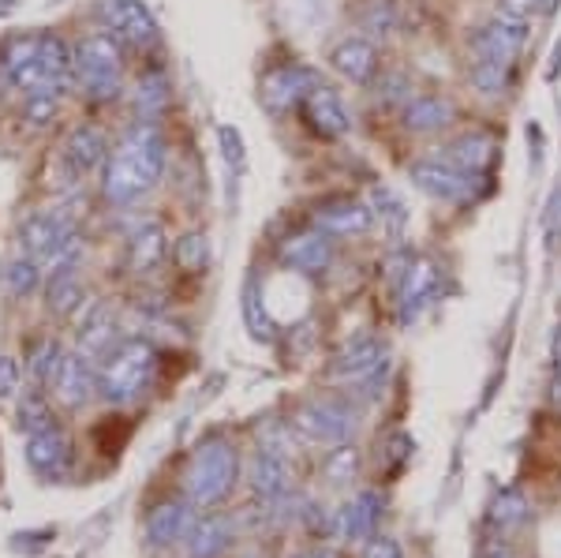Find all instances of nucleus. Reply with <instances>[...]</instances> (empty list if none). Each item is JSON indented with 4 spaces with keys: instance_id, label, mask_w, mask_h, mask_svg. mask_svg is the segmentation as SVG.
<instances>
[{
    "instance_id": "1",
    "label": "nucleus",
    "mask_w": 561,
    "mask_h": 558,
    "mask_svg": "<svg viewBox=\"0 0 561 558\" xmlns=\"http://www.w3.org/2000/svg\"><path fill=\"white\" fill-rule=\"evenodd\" d=\"M161 173H165V135L158 124L139 121L105 161L102 192L108 203L131 206L158 184Z\"/></svg>"
},
{
    "instance_id": "2",
    "label": "nucleus",
    "mask_w": 561,
    "mask_h": 558,
    "mask_svg": "<svg viewBox=\"0 0 561 558\" xmlns=\"http://www.w3.org/2000/svg\"><path fill=\"white\" fill-rule=\"evenodd\" d=\"M4 71L26 98L65 94L76 87V53L57 34H23L4 49Z\"/></svg>"
},
{
    "instance_id": "3",
    "label": "nucleus",
    "mask_w": 561,
    "mask_h": 558,
    "mask_svg": "<svg viewBox=\"0 0 561 558\" xmlns=\"http://www.w3.org/2000/svg\"><path fill=\"white\" fill-rule=\"evenodd\" d=\"M20 244L45 274L76 270L83 259V237H79L76 221L60 210H34L20 225Z\"/></svg>"
},
{
    "instance_id": "4",
    "label": "nucleus",
    "mask_w": 561,
    "mask_h": 558,
    "mask_svg": "<svg viewBox=\"0 0 561 558\" xmlns=\"http://www.w3.org/2000/svg\"><path fill=\"white\" fill-rule=\"evenodd\" d=\"M153 367H158V353H153L150 341H142V338L121 341V345H113L102 356V367H98V394H102L108 405L139 401L153 379Z\"/></svg>"
},
{
    "instance_id": "5",
    "label": "nucleus",
    "mask_w": 561,
    "mask_h": 558,
    "mask_svg": "<svg viewBox=\"0 0 561 558\" xmlns=\"http://www.w3.org/2000/svg\"><path fill=\"white\" fill-rule=\"evenodd\" d=\"M237 476H240L237 446L221 435L206 439V443L195 446L192 465H187V499H192V506L210 510L232 491Z\"/></svg>"
},
{
    "instance_id": "6",
    "label": "nucleus",
    "mask_w": 561,
    "mask_h": 558,
    "mask_svg": "<svg viewBox=\"0 0 561 558\" xmlns=\"http://www.w3.org/2000/svg\"><path fill=\"white\" fill-rule=\"evenodd\" d=\"M76 87L83 90L90 102H108L124 87V53L121 42L108 31L87 34L76 45Z\"/></svg>"
},
{
    "instance_id": "7",
    "label": "nucleus",
    "mask_w": 561,
    "mask_h": 558,
    "mask_svg": "<svg viewBox=\"0 0 561 558\" xmlns=\"http://www.w3.org/2000/svg\"><path fill=\"white\" fill-rule=\"evenodd\" d=\"M296 428H300L304 439L322 446H345L356 431V412L348 409L345 401H333V398H319V401H307L300 412H296Z\"/></svg>"
},
{
    "instance_id": "8",
    "label": "nucleus",
    "mask_w": 561,
    "mask_h": 558,
    "mask_svg": "<svg viewBox=\"0 0 561 558\" xmlns=\"http://www.w3.org/2000/svg\"><path fill=\"white\" fill-rule=\"evenodd\" d=\"M524 42H528V15L497 12L472 34V53L479 60H502L513 65L520 57Z\"/></svg>"
},
{
    "instance_id": "9",
    "label": "nucleus",
    "mask_w": 561,
    "mask_h": 558,
    "mask_svg": "<svg viewBox=\"0 0 561 558\" xmlns=\"http://www.w3.org/2000/svg\"><path fill=\"white\" fill-rule=\"evenodd\" d=\"M409 180L423 195L442 200V203L472 200V192H476V176L457 166H449L446 158H415L409 166Z\"/></svg>"
},
{
    "instance_id": "10",
    "label": "nucleus",
    "mask_w": 561,
    "mask_h": 558,
    "mask_svg": "<svg viewBox=\"0 0 561 558\" xmlns=\"http://www.w3.org/2000/svg\"><path fill=\"white\" fill-rule=\"evenodd\" d=\"M102 20L116 42H128L131 49H153L158 45V23L142 0H105Z\"/></svg>"
},
{
    "instance_id": "11",
    "label": "nucleus",
    "mask_w": 561,
    "mask_h": 558,
    "mask_svg": "<svg viewBox=\"0 0 561 558\" xmlns=\"http://www.w3.org/2000/svg\"><path fill=\"white\" fill-rule=\"evenodd\" d=\"M314 87V76L307 68H296V65H280V68H270L259 83V98L270 113H285L293 110L296 102H304Z\"/></svg>"
},
{
    "instance_id": "12",
    "label": "nucleus",
    "mask_w": 561,
    "mask_h": 558,
    "mask_svg": "<svg viewBox=\"0 0 561 558\" xmlns=\"http://www.w3.org/2000/svg\"><path fill=\"white\" fill-rule=\"evenodd\" d=\"M49 390L65 409H83L98 390V372L90 367V360L83 353H65L57 375H53V383H49Z\"/></svg>"
},
{
    "instance_id": "13",
    "label": "nucleus",
    "mask_w": 561,
    "mask_h": 558,
    "mask_svg": "<svg viewBox=\"0 0 561 558\" xmlns=\"http://www.w3.org/2000/svg\"><path fill=\"white\" fill-rule=\"evenodd\" d=\"M386 372V345L375 334H356L333 360V375L348 383H367Z\"/></svg>"
},
{
    "instance_id": "14",
    "label": "nucleus",
    "mask_w": 561,
    "mask_h": 558,
    "mask_svg": "<svg viewBox=\"0 0 561 558\" xmlns=\"http://www.w3.org/2000/svg\"><path fill=\"white\" fill-rule=\"evenodd\" d=\"M304 113H307V121H311V128L325 135V139H341V135H348L352 128L345 102H341V94L333 87L314 83L311 94L304 98Z\"/></svg>"
},
{
    "instance_id": "15",
    "label": "nucleus",
    "mask_w": 561,
    "mask_h": 558,
    "mask_svg": "<svg viewBox=\"0 0 561 558\" xmlns=\"http://www.w3.org/2000/svg\"><path fill=\"white\" fill-rule=\"evenodd\" d=\"M280 259L293 270H300V274H322L333 263V237L322 229L296 232V237H288L280 244Z\"/></svg>"
},
{
    "instance_id": "16",
    "label": "nucleus",
    "mask_w": 561,
    "mask_h": 558,
    "mask_svg": "<svg viewBox=\"0 0 561 558\" xmlns=\"http://www.w3.org/2000/svg\"><path fill=\"white\" fill-rule=\"evenodd\" d=\"M314 229L330 237H364L370 229V206L359 200H330L314 210Z\"/></svg>"
},
{
    "instance_id": "17",
    "label": "nucleus",
    "mask_w": 561,
    "mask_h": 558,
    "mask_svg": "<svg viewBox=\"0 0 561 558\" xmlns=\"http://www.w3.org/2000/svg\"><path fill=\"white\" fill-rule=\"evenodd\" d=\"M65 161L71 166L76 176H87L94 169H102L108 161V143L105 135L94 128V124H76L65 139Z\"/></svg>"
},
{
    "instance_id": "18",
    "label": "nucleus",
    "mask_w": 561,
    "mask_h": 558,
    "mask_svg": "<svg viewBox=\"0 0 561 558\" xmlns=\"http://www.w3.org/2000/svg\"><path fill=\"white\" fill-rule=\"evenodd\" d=\"M438 282H442V270L434 266L431 259H415V263H409V274H404V285H401V322L404 327H409L415 315L434 300Z\"/></svg>"
},
{
    "instance_id": "19",
    "label": "nucleus",
    "mask_w": 561,
    "mask_h": 558,
    "mask_svg": "<svg viewBox=\"0 0 561 558\" xmlns=\"http://www.w3.org/2000/svg\"><path fill=\"white\" fill-rule=\"evenodd\" d=\"M26 462L42 476H60L71 462V443L60 428H45L38 435H26Z\"/></svg>"
},
{
    "instance_id": "20",
    "label": "nucleus",
    "mask_w": 561,
    "mask_h": 558,
    "mask_svg": "<svg viewBox=\"0 0 561 558\" xmlns=\"http://www.w3.org/2000/svg\"><path fill=\"white\" fill-rule=\"evenodd\" d=\"M251 483H255V491L262 499H280V494L288 491V483H293V462H288V454L274 443H262L259 457H255V472H251Z\"/></svg>"
},
{
    "instance_id": "21",
    "label": "nucleus",
    "mask_w": 561,
    "mask_h": 558,
    "mask_svg": "<svg viewBox=\"0 0 561 558\" xmlns=\"http://www.w3.org/2000/svg\"><path fill=\"white\" fill-rule=\"evenodd\" d=\"M330 65L337 76H345L348 83H370L378 71V49L367 38H345L341 45H333L330 53Z\"/></svg>"
},
{
    "instance_id": "22",
    "label": "nucleus",
    "mask_w": 561,
    "mask_h": 558,
    "mask_svg": "<svg viewBox=\"0 0 561 558\" xmlns=\"http://www.w3.org/2000/svg\"><path fill=\"white\" fill-rule=\"evenodd\" d=\"M454 116H457V105L442 94H415L404 102V128L415 135H431V132L449 128Z\"/></svg>"
},
{
    "instance_id": "23",
    "label": "nucleus",
    "mask_w": 561,
    "mask_h": 558,
    "mask_svg": "<svg viewBox=\"0 0 561 558\" xmlns=\"http://www.w3.org/2000/svg\"><path fill=\"white\" fill-rule=\"evenodd\" d=\"M79 353L87 360H102L108 349H113V334H116V319L113 311H108V304L94 300L90 308L83 311V319H79Z\"/></svg>"
},
{
    "instance_id": "24",
    "label": "nucleus",
    "mask_w": 561,
    "mask_h": 558,
    "mask_svg": "<svg viewBox=\"0 0 561 558\" xmlns=\"http://www.w3.org/2000/svg\"><path fill=\"white\" fill-rule=\"evenodd\" d=\"M192 528H195V517L187 502H161V506H153V514L147 521V536L153 547L180 544V539H187Z\"/></svg>"
},
{
    "instance_id": "25",
    "label": "nucleus",
    "mask_w": 561,
    "mask_h": 558,
    "mask_svg": "<svg viewBox=\"0 0 561 558\" xmlns=\"http://www.w3.org/2000/svg\"><path fill=\"white\" fill-rule=\"evenodd\" d=\"M446 161L457 169H465V173H472V176L486 173L491 161H494V139L483 132H465L460 139H454L446 147Z\"/></svg>"
},
{
    "instance_id": "26",
    "label": "nucleus",
    "mask_w": 561,
    "mask_h": 558,
    "mask_svg": "<svg viewBox=\"0 0 561 558\" xmlns=\"http://www.w3.org/2000/svg\"><path fill=\"white\" fill-rule=\"evenodd\" d=\"M378 514H382V499L375 491H364L348 502L345 510L337 514V528L345 539H370L375 536V525H378Z\"/></svg>"
},
{
    "instance_id": "27",
    "label": "nucleus",
    "mask_w": 561,
    "mask_h": 558,
    "mask_svg": "<svg viewBox=\"0 0 561 558\" xmlns=\"http://www.w3.org/2000/svg\"><path fill=\"white\" fill-rule=\"evenodd\" d=\"M165 229L158 221H147L142 229H135L131 237V270L135 274H150V270L161 266L165 259Z\"/></svg>"
},
{
    "instance_id": "28",
    "label": "nucleus",
    "mask_w": 561,
    "mask_h": 558,
    "mask_svg": "<svg viewBox=\"0 0 561 558\" xmlns=\"http://www.w3.org/2000/svg\"><path fill=\"white\" fill-rule=\"evenodd\" d=\"M229 525L221 517H206V521H195V528L187 533V558H217L229 547Z\"/></svg>"
},
{
    "instance_id": "29",
    "label": "nucleus",
    "mask_w": 561,
    "mask_h": 558,
    "mask_svg": "<svg viewBox=\"0 0 561 558\" xmlns=\"http://www.w3.org/2000/svg\"><path fill=\"white\" fill-rule=\"evenodd\" d=\"M49 308L57 315H76L83 308V282L76 277V270H60L49 277Z\"/></svg>"
},
{
    "instance_id": "30",
    "label": "nucleus",
    "mask_w": 561,
    "mask_h": 558,
    "mask_svg": "<svg viewBox=\"0 0 561 558\" xmlns=\"http://www.w3.org/2000/svg\"><path fill=\"white\" fill-rule=\"evenodd\" d=\"M0 277H4V289L12 296H31L42 282V266L34 263L31 255L26 259L20 255V259H8V263L0 266Z\"/></svg>"
},
{
    "instance_id": "31",
    "label": "nucleus",
    "mask_w": 561,
    "mask_h": 558,
    "mask_svg": "<svg viewBox=\"0 0 561 558\" xmlns=\"http://www.w3.org/2000/svg\"><path fill=\"white\" fill-rule=\"evenodd\" d=\"M510 68L513 65H502V60H472V68H468V79H472V87L479 94H505V87H510Z\"/></svg>"
},
{
    "instance_id": "32",
    "label": "nucleus",
    "mask_w": 561,
    "mask_h": 558,
    "mask_svg": "<svg viewBox=\"0 0 561 558\" xmlns=\"http://www.w3.org/2000/svg\"><path fill=\"white\" fill-rule=\"evenodd\" d=\"M15 420H20V431H26V435H38V431L53 428L49 401L38 390H26L20 398V409H15Z\"/></svg>"
},
{
    "instance_id": "33",
    "label": "nucleus",
    "mask_w": 561,
    "mask_h": 558,
    "mask_svg": "<svg viewBox=\"0 0 561 558\" xmlns=\"http://www.w3.org/2000/svg\"><path fill=\"white\" fill-rule=\"evenodd\" d=\"M60 360H65V349H60L57 341H53V338L38 341V345H34V353H31L34 379H38L42 386H49L53 375H57V367H60Z\"/></svg>"
},
{
    "instance_id": "34",
    "label": "nucleus",
    "mask_w": 561,
    "mask_h": 558,
    "mask_svg": "<svg viewBox=\"0 0 561 558\" xmlns=\"http://www.w3.org/2000/svg\"><path fill=\"white\" fill-rule=\"evenodd\" d=\"M370 206H375V214L389 225V232H401L404 221H409V214H404V203L397 200L389 187H375L370 192Z\"/></svg>"
},
{
    "instance_id": "35",
    "label": "nucleus",
    "mask_w": 561,
    "mask_h": 558,
    "mask_svg": "<svg viewBox=\"0 0 561 558\" xmlns=\"http://www.w3.org/2000/svg\"><path fill=\"white\" fill-rule=\"evenodd\" d=\"M524 517H528V502H524L517 491H505L491 510V521L497 528H517Z\"/></svg>"
},
{
    "instance_id": "36",
    "label": "nucleus",
    "mask_w": 561,
    "mask_h": 558,
    "mask_svg": "<svg viewBox=\"0 0 561 558\" xmlns=\"http://www.w3.org/2000/svg\"><path fill=\"white\" fill-rule=\"evenodd\" d=\"M165 98H169L165 79H161V76L142 79V83H139V113H142V121H150V116L158 113V110H165Z\"/></svg>"
},
{
    "instance_id": "37",
    "label": "nucleus",
    "mask_w": 561,
    "mask_h": 558,
    "mask_svg": "<svg viewBox=\"0 0 561 558\" xmlns=\"http://www.w3.org/2000/svg\"><path fill=\"white\" fill-rule=\"evenodd\" d=\"M206 237H198V232H192V237H184L176 244V263L184 270H203L206 266Z\"/></svg>"
},
{
    "instance_id": "38",
    "label": "nucleus",
    "mask_w": 561,
    "mask_h": 558,
    "mask_svg": "<svg viewBox=\"0 0 561 558\" xmlns=\"http://www.w3.org/2000/svg\"><path fill=\"white\" fill-rule=\"evenodd\" d=\"M397 23V12H393V0H370L367 15H364V26L370 34H389Z\"/></svg>"
},
{
    "instance_id": "39",
    "label": "nucleus",
    "mask_w": 561,
    "mask_h": 558,
    "mask_svg": "<svg viewBox=\"0 0 561 558\" xmlns=\"http://www.w3.org/2000/svg\"><path fill=\"white\" fill-rule=\"evenodd\" d=\"M26 116H31L34 128H42V124H49L53 116H57V98H49V94H34V98H26Z\"/></svg>"
},
{
    "instance_id": "40",
    "label": "nucleus",
    "mask_w": 561,
    "mask_h": 558,
    "mask_svg": "<svg viewBox=\"0 0 561 558\" xmlns=\"http://www.w3.org/2000/svg\"><path fill=\"white\" fill-rule=\"evenodd\" d=\"M325 472H330V480H348L352 472H356V449H348V446H341V449H333V457H330V465H325Z\"/></svg>"
},
{
    "instance_id": "41",
    "label": "nucleus",
    "mask_w": 561,
    "mask_h": 558,
    "mask_svg": "<svg viewBox=\"0 0 561 558\" xmlns=\"http://www.w3.org/2000/svg\"><path fill=\"white\" fill-rule=\"evenodd\" d=\"M20 364H15L12 356H0V398H12L15 390H20Z\"/></svg>"
},
{
    "instance_id": "42",
    "label": "nucleus",
    "mask_w": 561,
    "mask_h": 558,
    "mask_svg": "<svg viewBox=\"0 0 561 558\" xmlns=\"http://www.w3.org/2000/svg\"><path fill=\"white\" fill-rule=\"evenodd\" d=\"M364 558H401V547H397L389 536H370Z\"/></svg>"
},
{
    "instance_id": "43",
    "label": "nucleus",
    "mask_w": 561,
    "mask_h": 558,
    "mask_svg": "<svg viewBox=\"0 0 561 558\" xmlns=\"http://www.w3.org/2000/svg\"><path fill=\"white\" fill-rule=\"evenodd\" d=\"M536 8V0H502V12H513V15H528Z\"/></svg>"
},
{
    "instance_id": "44",
    "label": "nucleus",
    "mask_w": 561,
    "mask_h": 558,
    "mask_svg": "<svg viewBox=\"0 0 561 558\" xmlns=\"http://www.w3.org/2000/svg\"><path fill=\"white\" fill-rule=\"evenodd\" d=\"M554 367H561V327H558V334H554Z\"/></svg>"
},
{
    "instance_id": "45",
    "label": "nucleus",
    "mask_w": 561,
    "mask_h": 558,
    "mask_svg": "<svg viewBox=\"0 0 561 558\" xmlns=\"http://www.w3.org/2000/svg\"><path fill=\"white\" fill-rule=\"evenodd\" d=\"M296 558H333L330 551H304V555H296Z\"/></svg>"
},
{
    "instance_id": "46",
    "label": "nucleus",
    "mask_w": 561,
    "mask_h": 558,
    "mask_svg": "<svg viewBox=\"0 0 561 558\" xmlns=\"http://www.w3.org/2000/svg\"><path fill=\"white\" fill-rule=\"evenodd\" d=\"M502 558H505V555H502Z\"/></svg>"
}]
</instances>
